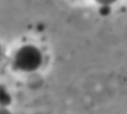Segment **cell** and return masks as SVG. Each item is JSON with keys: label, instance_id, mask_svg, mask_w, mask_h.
Listing matches in <instances>:
<instances>
[{"label": "cell", "instance_id": "5", "mask_svg": "<svg viewBox=\"0 0 127 114\" xmlns=\"http://www.w3.org/2000/svg\"><path fill=\"white\" fill-rule=\"evenodd\" d=\"M2 52H3V50H2V46H1V44H0V57H1V56H2Z\"/></svg>", "mask_w": 127, "mask_h": 114}, {"label": "cell", "instance_id": "2", "mask_svg": "<svg viewBox=\"0 0 127 114\" xmlns=\"http://www.w3.org/2000/svg\"><path fill=\"white\" fill-rule=\"evenodd\" d=\"M12 102V95L3 84H0V106L8 107Z\"/></svg>", "mask_w": 127, "mask_h": 114}, {"label": "cell", "instance_id": "3", "mask_svg": "<svg viewBox=\"0 0 127 114\" xmlns=\"http://www.w3.org/2000/svg\"><path fill=\"white\" fill-rule=\"evenodd\" d=\"M98 3H100L102 6H109L111 3H113L115 0H96Z\"/></svg>", "mask_w": 127, "mask_h": 114}, {"label": "cell", "instance_id": "4", "mask_svg": "<svg viewBox=\"0 0 127 114\" xmlns=\"http://www.w3.org/2000/svg\"><path fill=\"white\" fill-rule=\"evenodd\" d=\"M0 114H11V112L7 109V107L0 106Z\"/></svg>", "mask_w": 127, "mask_h": 114}, {"label": "cell", "instance_id": "1", "mask_svg": "<svg viewBox=\"0 0 127 114\" xmlns=\"http://www.w3.org/2000/svg\"><path fill=\"white\" fill-rule=\"evenodd\" d=\"M43 62L42 52L34 45H24L14 54L12 65L16 70L31 72L38 69Z\"/></svg>", "mask_w": 127, "mask_h": 114}]
</instances>
